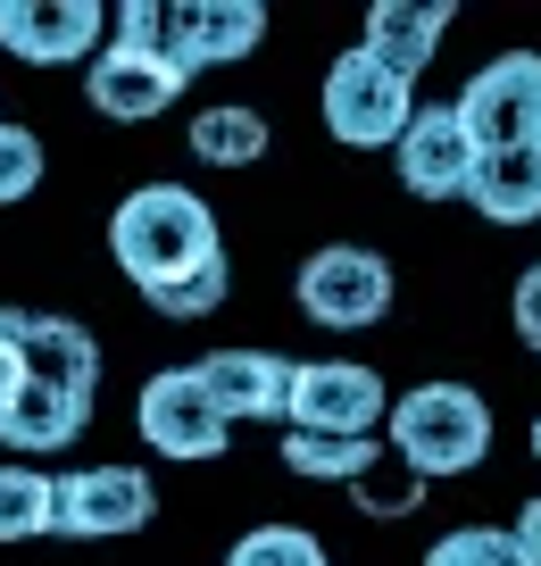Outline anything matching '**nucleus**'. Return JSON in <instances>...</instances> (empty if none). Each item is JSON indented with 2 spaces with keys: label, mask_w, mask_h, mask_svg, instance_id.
I'll return each instance as SVG.
<instances>
[{
  "label": "nucleus",
  "mask_w": 541,
  "mask_h": 566,
  "mask_svg": "<svg viewBox=\"0 0 541 566\" xmlns=\"http://www.w3.org/2000/svg\"><path fill=\"white\" fill-rule=\"evenodd\" d=\"M108 259L125 266V283H134L142 301H158L167 283H184L209 259H226L217 209L200 192H184V184H142V192H125L117 217H108Z\"/></svg>",
  "instance_id": "1"
},
{
  "label": "nucleus",
  "mask_w": 541,
  "mask_h": 566,
  "mask_svg": "<svg viewBox=\"0 0 541 566\" xmlns=\"http://www.w3.org/2000/svg\"><path fill=\"white\" fill-rule=\"evenodd\" d=\"M384 442L408 475H467L491 450V408L467 384H417L408 400H392Z\"/></svg>",
  "instance_id": "2"
},
{
  "label": "nucleus",
  "mask_w": 541,
  "mask_h": 566,
  "mask_svg": "<svg viewBox=\"0 0 541 566\" xmlns=\"http://www.w3.org/2000/svg\"><path fill=\"white\" fill-rule=\"evenodd\" d=\"M408 117H417V84L392 67H375L367 51H342L325 75V125L333 142H350V150H400Z\"/></svg>",
  "instance_id": "3"
},
{
  "label": "nucleus",
  "mask_w": 541,
  "mask_h": 566,
  "mask_svg": "<svg viewBox=\"0 0 541 566\" xmlns=\"http://www.w3.org/2000/svg\"><path fill=\"white\" fill-rule=\"evenodd\" d=\"M458 125H467L475 159L483 150H524V142H541V51H500L491 67L467 75V92H458Z\"/></svg>",
  "instance_id": "4"
},
{
  "label": "nucleus",
  "mask_w": 541,
  "mask_h": 566,
  "mask_svg": "<svg viewBox=\"0 0 541 566\" xmlns=\"http://www.w3.org/2000/svg\"><path fill=\"white\" fill-rule=\"evenodd\" d=\"M392 417L384 375L375 367H342V358H316L292 367V408H283V433H325V442H375V424Z\"/></svg>",
  "instance_id": "5"
},
{
  "label": "nucleus",
  "mask_w": 541,
  "mask_h": 566,
  "mask_svg": "<svg viewBox=\"0 0 541 566\" xmlns=\"http://www.w3.org/2000/svg\"><path fill=\"white\" fill-rule=\"evenodd\" d=\"M134 424H142V442L158 450V459H184V467H200V459H226V408L209 400V384H200V367H167V375H150V384L134 391Z\"/></svg>",
  "instance_id": "6"
},
{
  "label": "nucleus",
  "mask_w": 541,
  "mask_h": 566,
  "mask_svg": "<svg viewBox=\"0 0 541 566\" xmlns=\"http://www.w3.org/2000/svg\"><path fill=\"white\" fill-rule=\"evenodd\" d=\"M101 34H117V9H92V0H0V51L25 59V67L101 59Z\"/></svg>",
  "instance_id": "7"
},
{
  "label": "nucleus",
  "mask_w": 541,
  "mask_h": 566,
  "mask_svg": "<svg viewBox=\"0 0 541 566\" xmlns=\"http://www.w3.org/2000/svg\"><path fill=\"white\" fill-rule=\"evenodd\" d=\"M300 308L316 325H333V334H358V325H375L392 308V266L358 242H325L300 266Z\"/></svg>",
  "instance_id": "8"
},
{
  "label": "nucleus",
  "mask_w": 541,
  "mask_h": 566,
  "mask_svg": "<svg viewBox=\"0 0 541 566\" xmlns=\"http://www.w3.org/2000/svg\"><path fill=\"white\" fill-rule=\"evenodd\" d=\"M158 516V483L142 467H84V475H59V533L67 542H117L142 533Z\"/></svg>",
  "instance_id": "9"
},
{
  "label": "nucleus",
  "mask_w": 541,
  "mask_h": 566,
  "mask_svg": "<svg viewBox=\"0 0 541 566\" xmlns=\"http://www.w3.org/2000/svg\"><path fill=\"white\" fill-rule=\"evenodd\" d=\"M184 84L193 75L175 67L158 42H108L101 59H92V108L101 117H117V125H142V117H167L175 101H184Z\"/></svg>",
  "instance_id": "10"
},
{
  "label": "nucleus",
  "mask_w": 541,
  "mask_h": 566,
  "mask_svg": "<svg viewBox=\"0 0 541 566\" xmlns=\"http://www.w3.org/2000/svg\"><path fill=\"white\" fill-rule=\"evenodd\" d=\"M267 42V9L259 0H184V9H167V51L184 75L200 67H233V59H250Z\"/></svg>",
  "instance_id": "11"
},
{
  "label": "nucleus",
  "mask_w": 541,
  "mask_h": 566,
  "mask_svg": "<svg viewBox=\"0 0 541 566\" xmlns=\"http://www.w3.org/2000/svg\"><path fill=\"white\" fill-rule=\"evenodd\" d=\"M392 159H400V184L417 200H458L467 176H475V142H467V125H458V108H417Z\"/></svg>",
  "instance_id": "12"
},
{
  "label": "nucleus",
  "mask_w": 541,
  "mask_h": 566,
  "mask_svg": "<svg viewBox=\"0 0 541 566\" xmlns=\"http://www.w3.org/2000/svg\"><path fill=\"white\" fill-rule=\"evenodd\" d=\"M450 18H458L450 0H375V9H367V42H358V51H367L375 67H392V75L417 84V75L434 67Z\"/></svg>",
  "instance_id": "13"
},
{
  "label": "nucleus",
  "mask_w": 541,
  "mask_h": 566,
  "mask_svg": "<svg viewBox=\"0 0 541 566\" xmlns=\"http://www.w3.org/2000/svg\"><path fill=\"white\" fill-rule=\"evenodd\" d=\"M200 384L226 408V424H242V417L275 424L283 408H292V367H283L275 350H217V358H200Z\"/></svg>",
  "instance_id": "14"
},
{
  "label": "nucleus",
  "mask_w": 541,
  "mask_h": 566,
  "mask_svg": "<svg viewBox=\"0 0 541 566\" xmlns=\"http://www.w3.org/2000/svg\"><path fill=\"white\" fill-rule=\"evenodd\" d=\"M467 200L491 226H541V142L524 150H483L467 176Z\"/></svg>",
  "instance_id": "15"
},
{
  "label": "nucleus",
  "mask_w": 541,
  "mask_h": 566,
  "mask_svg": "<svg viewBox=\"0 0 541 566\" xmlns=\"http://www.w3.org/2000/svg\"><path fill=\"white\" fill-rule=\"evenodd\" d=\"M84 424H92V400L18 375V391H9V408H0V442H9V450H67Z\"/></svg>",
  "instance_id": "16"
},
{
  "label": "nucleus",
  "mask_w": 541,
  "mask_h": 566,
  "mask_svg": "<svg viewBox=\"0 0 541 566\" xmlns=\"http://www.w3.org/2000/svg\"><path fill=\"white\" fill-rule=\"evenodd\" d=\"M25 375L34 384H51V391H75V400H92L101 391V350H92V334L75 317H34L25 325Z\"/></svg>",
  "instance_id": "17"
},
{
  "label": "nucleus",
  "mask_w": 541,
  "mask_h": 566,
  "mask_svg": "<svg viewBox=\"0 0 541 566\" xmlns=\"http://www.w3.org/2000/svg\"><path fill=\"white\" fill-rule=\"evenodd\" d=\"M59 533V475L0 467V542H42Z\"/></svg>",
  "instance_id": "18"
},
{
  "label": "nucleus",
  "mask_w": 541,
  "mask_h": 566,
  "mask_svg": "<svg viewBox=\"0 0 541 566\" xmlns=\"http://www.w3.org/2000/svg\"><path fill=\"white\" fill-rule=\"evenodd\" d=\"M267 150V117L259 108H200L193 117V159L200 167H250Z\"/></svg>",
  "instance_id": "19"
},
{
  "label": "nucleus",
  "mask_w": 541,
  "mask_h": 566,
  "mask_svg": "<svg viewBox=\"0 0 541 566\" xmlns=\"http://www.w3.org/2000/svg\"><path fill=\"white\" fill-rule=\"evenodd\" d=\"M283 467L316 483H358L384 467V442H325V433H283Z\"/></svg>",
  "instance_id": "20"
},
{
  "label": "nucleus",
  "mask_w": 541,
  "mask_h": 566,
  "mask_svg": "<svg viewBox=\"0 0 541 566\" xmlns=\"http://www.w3.org/2000/svg\"><path fill=\"white\" fill-rule=\"evenodd\" d=\"M425 566H533V558H524L517 525H458V533H441V542H434V558H425Z\"/></svg>",
  "instance_id": "21"
},
{
  "label": "nucleus",
  "mask_w": 541,
  "mask_h": 566,
  "mask_svg": "<svg viewBox=\"0 0 541 566\" xmlns=\"http://www.w3.org/2000/svg\"><path fill=\"white\" fill-rule=\"evenodd\" d=\"M226 566H325V549H316V533H300V525H259V533L233 542Z\"/></svg>",
  "instance_id": "22"
},
{
  "label": "nucleus",
  "mask_w": 541,
  "mask_h": 566,
  "mask_svg": "<svg viewBox=\"0 0 541 566\" xmlns=\"http://www.w3.org/2000/svg\"><path fill=\"white\" fill-rule=\"evenodd\" d=\"M34 184H42V142L25 134V125H0V209L25 200Z\"/></svg>",
  "instance_id": "23"
},
{
  "label": "nucleus",
  "mask_w": 541,
  "mask_h": 566,
  "mask_svg": "<svg viewBox=\"0 0 541 566\" xmlns=\"http://www.w3.org/2000/svg\"><path fill=\"white\" fill-rule=\"evenodd\" d=\"M226 301V259H209L200 266V275H184V283H167V292H158V317H209V308Z\"/></svg>",
  "instance_id": "24"
},
{
  "label": "nucleus",
  "mask_w": 541,
  "mask_h": 566,
  "mask_svg": "<svg viewBox=\"0 0 541 566\" xmlns=\"http://www.w3.org/2000/svg\"><path fill=\"white\" fill-rule=\"evenodd\" d=\"M350 492H358V509H367V516H400V509H417V500H425V483L400 467V483H384V475H358Z\"/></svg>",
  "instance_id": "25"
},
{
  "label": "nucleus",
  "mask_w": 541,
  "mask_h": 566,
  "mask_svg": "<svg viewBox=\"0 0 541 566\" xmlns=\"http://www.w3.org/2000/svg\"><path fill=\"white\" fill-rule=\"evenodd\" d=\"M25 325H34V317H25V308H0V408H9V391H18V375H25Z\"/></svg>",
  "instance_id": "26"
},
{
  "label": "nucleus",
  "mask_w": 541,
  "mask_h": 566,
  "mask_svg": "<svg viewBox=\"0 0 541 566\" xmlns=\"http://www.w3.org/2000/svg\"><path fill=\"white\" fill-rule=\"evenodd\" d=\"M508 317H517L524 350H541V266H524V275H517V301H508Z\"/></svg>",
  "instance_id": "27"
},
{
  "label": "nucleus",
  "mask_w": 541,
  "mask_h": 566,
  "mask_svg": "<svg viewBox=\"0 0 541 566\" xmlns=\"http://www.w3.org/2000/svg\"><path fill=\"white\" fill-rule=\"evenodd\" d=\"M517 542H524V558H533V566H541V500H533V509H524V516H517Z\"/></svg>",
  "instance_id": "28"
},
{
  "label": "nucleus",
  "mask_w": 541,
  "mask_h": 566,
  "mask_svg": "<svg viewBox=\"0 0 541 566\" xmlns=\"http://www.w3.org/2000/svg\"><path fill=\"white\" fill-rule=\"evenodd\" d=\"M533 459H541V417H533Z\"/></svg>",
  "instance_id": "29"
},
{
  "label": "nucleus",
  "mask_w": 541,
  "mask_h": 566,
  "mask_svg": "<svg viewBox=\"0 0 541 566\" xmlns=\"http://www.w3.org/2000/svg\"><path fill=\"white\" fill-rule=\"evenodd\" d=\"M0 125H9V117H0Z\"/></svg>",
  "instance_id": "30"
}]
</instances>
